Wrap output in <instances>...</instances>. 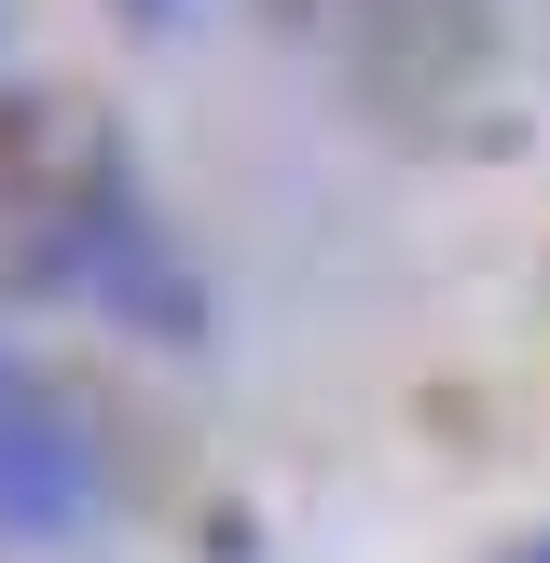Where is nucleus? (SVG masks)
Here are the masks:
<instances>
[{
  "label": "nucleus",
  "instance_id": "nucleus-1",
  "mask_svg": "<svg viewBox=\"0 0 550 563\" xmlns=\"http://www.w3.org/2000/svg\"><path fill=\"white\" fill-rule=\"evenodd\" d=\"M289 27L330 55V82L358 110H385L413 137L468 124L495 82V0H289Z\"/></svg>",
  "mask_w": 550,
  "mask_h": 563
},
{
  "label": "nucleus",
  "instance_id": "nucleus-2",
  "mask_svg": "<svg viewBox=\"0 0 550 563\" xmlns=\"http://www.w3.org/2000/svg\"><path fill=\"white\" fill-rule=\"evenodd\" d=\"M82 522H97V467H82L55 385L0 344V537H14V550H55V537H82Z\"/></svg>",
  "mask_w": 550,
  "mask_h": 563
},
{
  "label": "nucleus",
  "instance_id": "nucleus-3",
  "mask_svg": "<svg viewBox=\"0 0 550 563\" xmlns=\"http://www.w3.org/2000/svg\"><path fill=\"white\" fill-rule=\"evenodd\" d=\"M110 14H124V27H179L193 0H110Z\"/></svg>",
  "mask_w": 550,
  "mask_h": 563
},
{
  "label": "nucleus",
  "instance_id": "nucleus-4",
  "mask_svg": "<svg viewBox=\"0 0 550 563\" xmlns=\"http://www.w3.org/2000/svg\"><path fill=\"white\" fill-rule=\"evenodd\" d=\"M509 563H550V537H522V550H509Z\"/></svg>",
  "mask_w": 550,
  "mask_h": 563
}]
</instances>
